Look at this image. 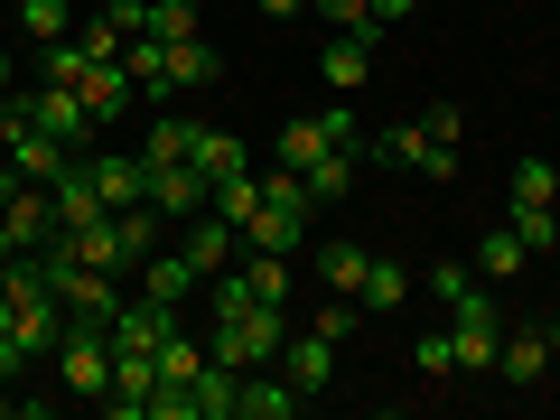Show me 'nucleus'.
Instances as JSON below:
<instances>
[{
  "mask_svg": "<svg viewBox=\"0 0 560 420\" xmlns=\"http://www.w3.org/2000/svg\"><path fill=\"white\" fill-rule=\"evenodd\" d=\"M38 271H47V290H57L66 318H94V327H113V308L131 300V290H121V271H94V261H75L66 243H47Z\"/></svg>",
  "mask_w": 560,
  "mask_h": 420,
  "instance_id": "obj_1",
  "label": "nucleus"
},
{
  "mask_svg": "<svg viewBox=\"0 0 560 420\" xmlns=\"http://www.w3.org/2000/svg\"><path fill=\"white\" fill-rule=\"evenodd\" d=\"M57 374H66V393H94V401H103V383H113V327L66 318V337H57Z\"/></svg>",
  "mask_w": 560,
  "mask_h": 420,
  "instance_id": "obj_2",
  "label": "nucleus"
},
{
  "mask_svg": "<svg viewBox=\"0 0 560 420\" xmlns=\"http://www.w3.org/2000/svg\"><path fill=\"white\" fill-rule=\"evenodd\" d=\"M47 243H57V197L28 178L20 197L0 206V253H47Z\"/></svg>",
  "mask_w": 560,
  "mask_h": 420,
  "instance_id": "obj_3",
  "label": "nucleus"
},
{
  "mask_svg": "<svg viewBox=\"0 0 560 420\" xmlns=\"http://www.w3.org/2000/svg\"><path fill=\"white\" fill-rule=\"evenodd\" d=\"M374 150H383V160H401V168H430V178H458V140H440L430 121H393Z\"/></svg>",
  "mask_w": 560,
  "mask_h": 420,
  "instance_id": "obj_4",
  "label": "nucleus"
},
{
  "mask_svg": "<svg viewBox=\"0 0 560 420\" xmlns=\"http://www.w3.org/2000/svg\"><path fill=\"white\" fill-rule=\"evenodd\" d=\"M28 121H38L47 140H66V150H75V140H94V113H84L75 84H28Z\"/></svg>",
  "mask_w": 560,
  "mask_h": 420,
  "instance_id": "obj_5",
  "label": "nucleus"
},
{
  "mask_svg": "<svg viewBox=\"0 0 560 420\" xmlns=\"http://www.w3.org/2000/svg\"><path fill=\"white\" fill-rule=\"evenodd\" d=\"M495 374L514 383V393H541V383H551V337H541V327H514V318H504V346H495Z\"/></svg>",
  "mask_w": 560,
  "mask_h": 420,
  "instance_id": "obj_6",
  "label": "nucleus"
},
{
  "mask_svg": "<svg viewBox=\"0 0 560 420\" xmlns=\"http://www.w3.org/2000/svg\"><path fill=\"white\" fill-rule=\"evenodd\" d=\"M280 374L300 383V393H327V383H337V337H327V327H290V346H280Z\"/></svg>",
  "mask_w": 560,
  "mask_h": 420,
  "instance_id": "obj_7",
  "label": "nucleus"
},
{
  "mask_svg": "<svg viewBox=\"0 0 560 420\" xmlns=\"http://www.w3.org/2000/svg\"><path fill=\"white\" fill-rule=\"evenodd\" d=\"M84 178H94L103 215H121V206H150V160H140V150H131V160H121V150H113V160H84Z\"/></svg>",
  "mask_w": 560,
  "mask_h": 420,
  "instance_id": "obj_8",
  "label": "nucleus"
},
{
  "mask_svg": "<svg viewBox=\"0 0 560 420\" xmlns=\"http://www.w3.org/2000/svg\"><path fill=\"white\" fill-rule=\"evenodd\" d=\"M197 290H206V271H197V261L178 253V243H160V253L140 261V300H168V308H187Z\"/></svg>",
  "mask_w": 560,
  "mask_h": 420,
  "instance_id": "obj_9",
  "label": "nucleus"
},
{
  "mask_svg": "<svg viewBox=\"0 0 560 420\" xmlns=\"http://www.w3.org/2000/svg\"><path fill=\"white\" fill-rule=\"evenodd\" d=\"M121 75H131V94H140V103H168V94H178V84H168V38L131 28V38H121Z\"/></svg>",
  "mask_w": 560,
  "mask_h": 420,
  "instance_id": "obj_10",
  "label": "nucleus"
},
{
  "mask_svg": "<svg viewBox=\"0 0 560 420\" xmlns=\"http://www.w3.org/2000/svg\"><path fill=\"white\" fill-rule=\"evenodd\" d=\"M206 197H215V178H206L197 160H178V168H150V206H160V215H206Z\"/></svg>",
  "mask_w": 560,
  "mask_h": 420,
  "instance_id": "obj_11",
  "label": "nucleus"
},
{
  "mask_svg": "<svg viewBox=\"0 0 560 420\" xmlns=\"http://www.w3.org/2000/svg\"><path fill=\"white\" fill-rule=\"evenodd\" d=\"M178 253H187V261H197V271H206V280H215V271H224V261H234V253H243V234H234V224H224V215H215V206H206V215H187V234H178Z\"/></svg>",
  "mask_w": 560,
  "mask_h": 420,
  "instance_id": "obj_12",
  "label": "nucleus"
},
{
  "mask_svg": "<svg viewBox=\"0 0 560 420\" xmlns=\"http://www.w3.org/2000/svg\"><path fill=\"white\" fill-rule=\"evenodd\" d=\"M318 75L337 84V94H364V84H374V47H364V38H327L318 47Z\"/></svg>",
  "mask_w": 560,
  "mask_h": 420,
  "instance_id": "obj_13",
  "label": "nucleus"
},
{
  "mask_svg": "<svg viewBox=\"0 0 560 420\" xmlns=\"http://www.w3.org/2000/svg\"><path fill=\"white\" fill-rule=\"evenodd\" d=\"M187 150H197V121H187L178 103H160V121H150V140H140V160H150V168H178Z\"/></svg>",
  "mask_w": 560,
  "mask_h": 420,
  "instance_id": "obj_14",
  "label": "nucleus"
},
{
  "mask_svg": "<svg viewBox=\"0 0 560 420\" xmlns=\"http://www.w3.org/2000/svg\"><path fill=\"white\" fill-rule=\"evenodd\" d=\"M234 271L253 280V300H271V308H290V290H300V271H290V253H243Z\"/></svg>",
  "mask_w": 560,
  "mask_h": 420,
  "instance_id": "obj_15",
  "label": "nucleus"
},
{
  "mask_svg": "<svg viewBox=\"0 0 560 420\" xmlns=\"http://www.w3.org/2000/svg\"><path fill=\"white\" fill-rule=\"evenodd\" d=\"M364 271H374V253H364V243H318V280L337 290V300H355Z\"/></svg>",
  "mask_w": 560,
  "mask_h": 420,
  "instance_id": "obj_16",
  "label": "nucleus"
},
{
  "mask_svg": "<svg viewBox=\"0 0 560 420\" xmlns=\"http://www.w3.org/2000/svg\"><path fill=\"white\" fill-rule=\"evenodd\" d=\"M327 150H337V140L318 131V113H300V121H280V168H300V178H308V168H318Z\"/></svg>",
  "mask_w": 560,
  "mask_h": 420,
  "instance_id": "obj_17",
  "label": "nucleus"
},
{
  "mask_svg": "<svg viewBox=\"0 0 560 420\" xmlns=\"http://www.w3.org/2000/svg\"><path fill=\"white\" fill-rule=\"evenodd\" d=\"M140 28H150V38H206V20H197V0H140Z\"/></svg>",
  "mask_w": 560,
  "mask_h": 420,
  "instance_id": "obj_18",
  "label": "nucleus"
},
{
  "mask_svg": "<svg viewBox=\"0 0 560 420\" xmlns=\"http://www.w3.org/2000/svg\"><path fill=\"white\" fill-rule=\"evenodd\" d=\"M197 374H206V346L187 337V327H168V337H160V383H178V393H197Z\"/></svg>",
  "mask_w": 560,
  "mask_h": 420,
  "instance_id": "obj_19",
  "label": "nucleus"
},
{
  "mask_svg": "<svg viewBox=\"0 0 560 420\" xmlns=\"http://www.w3.org/2000/svg\"><path fill=\"white\" fill-rule=\"evenodd\" d=\"M206 206H215V215L243 234V224H253V206H261V168H234V178H215V197H206Z\"/></svg>",
  "mask_w": 560,
  "mask_h": 420,
  "instance_id": "obj_20",
  "label": "nucleus"
},
{
  "mask_svg": "<svg viewBox=\"0 0 560 420\" xmlns=\"http://www.w3.org/2000/svg\"><path fill=\"white\" fill-rule=\"evenodd\" d=\"M20 38H28V47L75 38V10H66V0H20Z\"/></svg>",
  "mask_w": 560,
  "mask_h": 420,
  "instance_id": "obj_21",
  "label": "nucleus"
},
{
  "mask_svg": "<svg viewBox=\"0 0 560 420\" xmlns=\"http://www.w3.org/2000/svg\"><path fill=\"white\" fill-rule=\"evenodd\" d=\"M355 168H364V150H327V160L308 168V197H318V206H337V197H355Z\"/></svg>",
  "mask_w": 560,
  "mask_h": 420,
  "instance_id": "obj_22",
  "label": "nucleus"
},
{
  "mask_svg": "<svg viewBox=\"0 0 560 420\" xmlns=\"http://www.w3.org/2000/svg\"><path fill=\"white\" fill-rule=\"evenodd\" d=\"M75 94H84V113H94V121H113L121 103H131V75H121V66H84Z\"/></svg>",
  "mask_w": 560,
  "mask_h": 420,
  "instance_id": "obj_23",
  "label": "nucleus"
},
{
  "mask_svg": "<svg viewBox=\"0 0 560 420\" xmlns=\"http://www.w3.org/2000/svg\"><path fill=\"white\" fill-rule=\"evenodd\" d=\"M215 75H224V57H215L206 38H178V47H168V84H178V94H187V84H215Z\"/></svg>",
  "mask_w": 560,
  "mask_h": 420,
  "instance_id": "obj_24",
  "label": "nucleus"
},
{
  "mask_svg": "<svg viewBox=\"0 0 560 420\" xmlns=\"http://www.w3.org/2000/svg\"><path fill=\"white\" fill-rule=\"evenodd\" d=\"M187 160H197L206 178H234V168H253V160H243V140H234V131H206V121H197V150H187Z\"/></svg>",
  "mask_w": 560,
  "mask_h": 420,
  "instance_id": "obj_25",
  "label": "nucleus"
},
{
  "mask_svg": "<svg viewBox=\"0 0 560 420\" xmlns=\"http://www.w3.org/2000/svg\"><path fill=\"white\" fill-rule=\"evenodd\" d=\"M401 300H411V271H401V261H374L364 290H355V308H374V318H383V308H401Z\"/></svg>",
  "mask_w": 560,
  "mask_h": 420,
  "instance_id": "obj_26",
  "label": "nucleus"
},
{
  "mask_svg": "<svg viewBox=\"0 0 560 420\" xmlns=\"http://www.w3.org/2000/svg\"><path fill=\"white\" fill-rule=\"evenodd\" d=\"M308 10H318V20H337V38H364V47L383 38V20H374V0H308Z\"/></svg>",
  "mask_w": 560,
  "mask_h": 420,
  "instance_id": "obj_27",
  "label": "nucleus"
},
{
  "mask_svg": "<svg viewBox=\"0 0 560 420\" xmlns=\"http://www.w3.org/2000/svg\"><path fill=\"white\" fill-rule=\"evenodd\" d=\"M411 364H420V374H430V383H448V374H458V337H448V318H440V327H420Z\"/></svg>",
  "mask_w": 560,
  "mask_h": 420,
  "instance_id": "obj_28",
  "label": "nucleus"
},
{
  "mask_svg": "<svg viewBox=\"0 0 560 420\" xmlns=\"http://www.w3.org/2000/svg\"><path fill=\"white\" fill-rule=\"evenodd\" d=\"M514 271H523V243H514V224H495L477 243V280H514Z\"/></svg>",
  "mask_w": 560,
  "mask_h": 420,
  "instance_id": "obj_29",
  "label": "nucleus"
},
{
  "mask_svg": "<svg viewBox=\"0 0 560 420\" xmlns=\"http://www.w3.org/2000/svg\"><path fill=\"white\" fill-rule=\"evenodd\" d=\"M504 206H560L551 160H523V168H514V187H504Z\"/></svg>",
  "mask_w": 560,
  "mask_h": 420,
  "instance_id": "obj_30",
  "label": "nucleus"
},
{
  "mask_svg": "<svg viewBox=\"0 0 560 420\" xmlns=\"http://www.w3.org/2000/svg\"><path fill=\"white\" fill-rule=\"evenodd\" d=\"M504 224H514V243L533 253V243H551V234H560V206H504Z\"/></svg>",
  "mask_w": 560,
  "mask_h": 420,
  "instance_id": "obj_31",
  "label": "nucleus"
},
{
  "mask_svg": "<svg viewBox=\"0 0 560 420\" xmlns=\"http://www.w3.org/2000/svg\"><path fill=\"white\" fill-rule=\"evenodd\" d=\"M318 131L337 140V150H364V160H374V140L355 131V103H327V113H318Z\"/></svg>",
  "mask_w": 560,
  "mask_h": 420,
  "instance_id": "obj_32",
  "label": "nucleus"
},
{
  "mask_svg": "<svg viewBox=\"0 0 560 420\" xmlns=\"http://www.w3.org/2000/svg\"><path fill=\"white\" fill-rule=\"evenodd\" d=\"M253 10H261V20H300L308 0H253Z\"/></svg>",
  "mask_w": 560,
  "mask_h": 420,
  "instance_id": "obj_33",
  "label": "nucleus"
},
{
  "mask_svg": "<svg viewBox=\"0 0 560 420\" xmlns=\"http://www.w3.org/2000/svg\"><path fill=\"white\" fill-rule=\"evenodd\" d=\"M411 10H420V0H374V20H383V28H393V20H411Z\"/></svg>",
  "mask_w": 560,
  "mask_h": 420,
  "instance_id": "obj_34",
  "label": "nucleus"
},
{
  "mask_svg": "<svg viewBox=\"0 0 560 420\" xmlns=\"http://www.w3.org/2000/svg\"><path fill=\"white\" fill-rule=\"evenodd\" d=\"M20 187H28V178H20V168H10V160H0V206H10V197H20Z\"/></svg>",
  "mask_w": 560,
  "mask_h": 420,
  "instance_id": "obj_35",
  "label": "nucleus"
},
{
  "mask_svg": "<svg viewBox=\"0 0 560 420\" xmlns=\"http://www.w3.org/2000/svg\"><path fill=\"white\" fill-rule=\"evenodd\" d=\"M541 337H551V355H560V318H541Z\"/></svg>",
  "mask_w": 560,
  "mask_h": 420,
  "instance_id": "obj_36",
  "label": "nucleus"
},
{
  "mask_svg": "<svg viewBox=\"0 0 560 420\" xmlns=\"http://www.w3.org/2000/svg\"><path fill=\"white\" fill-rule=\"evenodd\" d=\"M0 94H10V57H0Z\"/></svg>",
  "mask_w": 560,
  "mask_h": 420,
  "instance_id": "obj_37",
  "label": "nucleus"
},
{
  "mask_svg": "<svg viewBox=\"0 0 560 420\" xmlns=\"http://www.w3.org/2000/svg\"><path fill=\"white\" fill-rule=\"evenodd\" d=\"M551 243H560V234H551Z\"/></svg>",
  "mask_w": 560,
  "mask_h": 420,
  "instance_id": "obj_38",
  "label": "nucleus"
}]
</instances>
